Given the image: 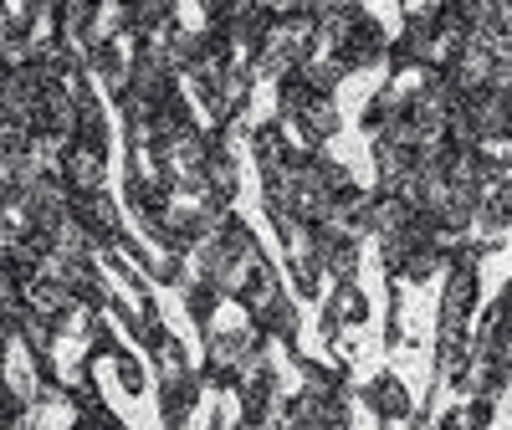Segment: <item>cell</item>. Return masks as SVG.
I'll list each match as a JSON object with an SVG mask.
<instances>
[{
	"label": "cell",
	"mask_w": 512,
	"mask_h": 430,
	"mask_svg": "<svg viewBox=\"0 0 512 430\" xmlns=\"http://www.w3.org/2000/svg\"><path fill=\"white\" fill-rule=\"evenodd\" d=\"M369 405H374V415H384V420H405L410 415V395H405V384L400 379H374L369 384Z\"/></svg>",
	"instance_id": "2"
},
{
	"label": "cell",
	"mask_w": 512,
	"mask_h": 430,
	"mask_svg": "<svg viewBox=\"0 0 512 430\" xmlns=\"http://www.w3.org/2000/svg\"><path fill=\"white\" fill-rule=\"evenodd\" d=\"M57 175H62V185H67L72 195H88V190L103 185V154L88 149V144H67V149L57 154Z\"/></svg>",
	"instance_id": "1"
}]
</instances>
